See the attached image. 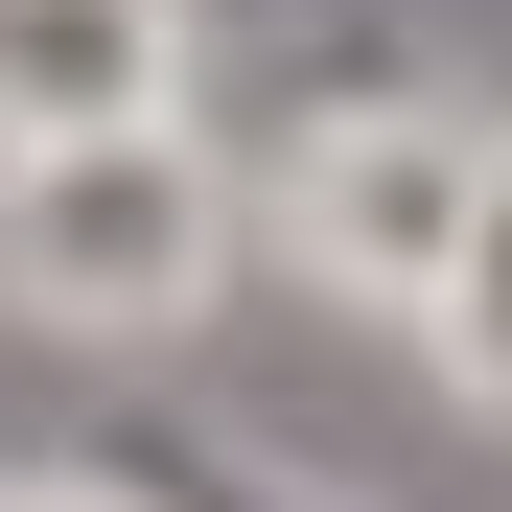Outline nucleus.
Instances as JSON below:
<instances>
[{"label":"nucleus","mask_w":512,"mask_h":512,"mask_svg":"<svg viewBox=\"0 0 512 512\" xmlns=\"http://www.w3.org/2000/svg\"><path fill=\"white\" fill-rule=\"evenodd\" d=\"M256 187L187 140V117H94V140H0V303L47 326V350H163V326H210Z\"/></svg>","instance_id":"nucleus-1"},{"label":"nucleus","mask_w":512,"mask_h":512,"mask_svg":"<svg viewBox=\"0 0 512 512\" xmlns=\"http://www.w3.org/2000/svg\"><path fill=\"white\" fill-rule=\"evenodd\" d=\"M489 94H326L303 140H280V187H256V233H280V280L303 303H419L443 280V233H466V187H489Z\"/></svg>","instance_id":"nucleus-2"},{"label":"nucleus","mask_w":512,"mask_h":512,"mask_svg":"<svg viewBox=\"0 0 512 512\" xmlns=\"http://www.w3.org/2000/svg\"><path fill=\"white\" fill-rule=\"evenodd\" d=\"M396 326H419V373H443L466 419H512V140H489V187H466V233H443V280H419Z\"/></svg>","instance_id":"nucleus-4"},{"label":"nucleus","mask_w":512,"mask_h":512,"mask_svg":"<svg viewBox=\"0 0 512 512\" xmlns=\"http://www.w3.org/2000/svg\"><path fill=\"white\" fill-rule=\"evenodd\" d=\"M210 0H0V140H94V117H187Z\"/></svg>","instance_id":"nucleus-3"},{"label":"nucleus","mask_w":512,"mask_h":512,"mask_svg":"<svg viewBox=\"0 0 512 512\" xmlns=\"http://www.w3.org/2000/svg\"><path fill=\"white\" fill-rule=\"evenodd\" d=\"M0 512H140V489H94V466H0Z\"/></svg>","instance_id":"nucleus-5"}]
</instances>
